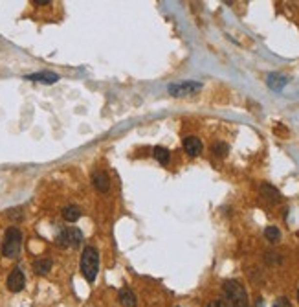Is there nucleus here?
I'll return each mask as SVG.
<instances>
[{"label":"nucleus","mask_w":299,"mask_h":307,"mask_svg":"<svg viewBox=\"0 0 299 307\" xmlns=\"http://www.w3.org/2000/svg\"><path fill=\"white\" fill-rule=\"evenodd\" d=\"M21 248H22V232L17 226H9L4 236V243H2V256L15 260L21 254Z\"/></svg>","instance_id":"2"},{"label":"nucleus","mask_w":299,"mask_h":307,"mask_svg":"<svg viewBox=\"0 0 299 307\" xmlns=\"http://www.w3.org/2000/svg\"><path fill=\"white\" fill-rule=\"evenodd\" d=\"M272 307H292L290 300L286 298V296H279V298L274 302V306Z\"/></svg>","instance_id":"18"},{"label":"nucleus","mask_w":299,"mask_h":307,"mask_svg":"<svg viewBox=\"0 0 299 307\" xmlns=\"http://www.w3.org/2000/svg\"><path fill=\"white\" fill-rule=\"evenodd\" d=\"M33 4H35V6H48L50 2H48V0H41V2H39V0H35Z\"/></svg>","instance_id":"20"},{"label":"nucleus","mask_w":299,"mask_h":307,"mask_svg":"<svg viewBox=\"0 0 299 307\" xmlns=\"http://www.w3.org/2000/svg\"><path fill=\"white\" fill-rule=\"evenodd\" d=\"M264 238L268 239L270 243H279V241H281V230H279L277 226H266Z\"/></svg>","instance_id":"16"},{"label":"nucleus","mask_w":299,"mask_h":307,"mask_svg":"<svg viewBox=\"0 0 299 307\" xmlns=\"http://www.w3.org/2000/svg\"><path fill=\"white\" fill-rule=\"evenodd\" d=\"M211 151L217 154V156H226V154L230 153V146L228 144H222V142H218L215 146L211 147Z\"/></svg>","instance_id":"17"},{"label":"nucleus","mask_w":299,"mask_h":307,"mask_svg":"<svg viewBox=\"0 0 299 307\" xmlns=\"http://www.w3.org/2000/svg\"><path fill=\"white\" fill-rule=\"evenodd\" d=\"M81 208L75 206V204H68V206L63 208V219L68 221V223H75V221H79V217H81Z\"/></svg>","instance_id":"11"},{"label":"nucleus","mask_w":299,"mask_h":307,"mask_svg":"<svg viewBox=\"0 0 299 307\" xmlns=\"http://www.w3.org/2000/svg\"><path fill=\"white\" fill-rule=\"evenodd\" d=\"M92 186L97 192L107 193L110 190V178H108L105 171H96V173H92Z\"/></svg>","instance_id":"8"},{"label":"nucleus","mask_w":299,"mask_h":307,"mask_svg":"<svg viewBox=\"0 0 299 307\" xmlns=\"http://www.w3.org/2000/svg\"><path fill=\"white\" fill-rule=\"evenodd\" d=\"M298 302H299V291H298Z\"/></svg>","instance_id":"21"},{"label":"nucleus","mask_w":299,"mask_h":307,"mask_svg":"<svg viewBox=\"0 0 299 307\" xmlns=\"http://www.w3.org/2000/svg\"><path fill=\"white\" fill-rule=\"evenodd\" d=\"M79 270H81V274L88 284L96 282L97 272H99V252H97L96 246H85L83 248Z\"/></svg>","instance_id":"1"},{"label":"nucleus","mask_w":299,"mask_h":307,"mask_svg":"<svg viewBox=\"0 0 299 307\" xmlns=\"http://www.w3.org/2000/svg\"><path fill=\"white\" fill-rule=\"evenodd\" d=\"M118 302L121 307H136L138 306V296L130 287H121L118 292Z\"/></svg>","instance_id":"7"},{"label":"nucleus","mask_w":299,"mask_h":307,"mask_svg":"<svg viewBox=\"0 0 299 307\" xmlns=\"http://www.w3.org/2000/svg\"><path fill=\"white\" fill-rule=\"evenodd\" d=\"M83 241V232L77 230V228H64V230H61L57 234V238H55V243L57 246L61 248H68V246H79Z\"/></svg>","instance_id":"4"},{"label":"nucleus","mask_w":299,"mask_h":307,"mask_svg":"<svg viewBox=\"0 0 299 307\" xmlns=\"http://www.w3.org/2000/svg\"><path fill=\"white\" fill-rule=\"evenodd\" d=\"M208 307H228V304H226V300L222 298H215L208 304Z\"/></svg>","instance_id":"19"},{"label":"nucleus","mask_w":299,"mask_h":307,"mask_svg":"<svg viewBox=\"0 0 299 307\" xmlns=\"http://www.w3.org/2000/svg\"><path fill=\"white\" fill-rule=\"evenodd\" d=\"M261 193L268 200H272V202H279V200H281V193H279V190H276L274 186H270V184H262Z\"/></svg>","instance_id":"14"},{"label":"nucleus","mask_w":299,"mask_h":307,"mask_svg":"<svg viewBox=\"0 0 299 307\" xmlns=\"http://www.w3.org/2000/svg\"><path fill=\"white\" fill-rule=\"evenodd\" d=\"M266 83H268L270 88H274V90H281L284 85L288 83V79L281 74H270L268 79H266Z\"/></svg>","instance_id":"13"},{"label":"nucleus","mask_w":299,"mask_h":307,"mask_svg":"<svg viewBox=\"0 0 299 307\" xmlns=\"http://www.w3.org/2000/svg\"><path fill=\"white\" fill-rule=\"evenodd\" d=\"M24 285H26V276H24L22 269L15 267V269L9 272L8 280H6V287L11 292H21L24 289Z\"/></svg>","instance_id":"6"},{"label":"nucleus","mask_w":299,"mask_h":307,"mask_svg":"<svg viewBox=\"0 0 299 307\" xmlns=\"http://www.w3.org/2000/svg\"><path fill=\"white\" fill-rule=\"evenodd\" d=\"M202 90V83L196 81H184V83H174L169 85V94L182 98V96H189V94H196Z\"/></svg>","instance_id":"5"},{"label":"nucleus","mask_w":299,"mask_h":307,"mask_svg":"<svg viewBox=\"0 0 299 307\" xmlns=\"http://www.w3.org/2000/svg\"><path fill=\"white\" fill-rule=\"evenodd\" d=\"M224 294L230 300L232 307H250V300H248V292L244 285L237 282V280H228L224 282Z\"/></svg>","instance_id":"3"},{"label":"nucleus","mask_w":299,"mask_h":307,"mask_svg":"<svg viewBox=\"0 0 299 307\" xmlns=\"http://www.w3.org/2000/svg\"><path fill=\"white\" fill-rule=\"evenodd\" d=\"M26 79H30V81H39V83H46V85H53L59 81V76L53 74V72H41V74L26 76Z\"/></svg>","instance_id":"10"},{"label":"nucleus","mask_w":299,"mask_h":307,"mask_svg":"<svg viewBox=\"0 0 299 307\" xmlns=\"http://www.w3.org/2000/svg\"><path fill=\"white\" fill-rule=\"evenodd\" d=\"M152 154H154V158H156L160 164H164V166H167L169 164V160H171V153H169V149H165V147L158 146L152 149Z\"/></svg>","instance_id":"15"},{"label":"nucleus","mask_w":299,"mask_h":307,"mask_svg":"<svg viewBox=\"0 0 299 307\" xmlns=\"http://www.w3.org/2000/svg\"><path fill=\"white\" fill-rule=\"evenodd\" d=\"M33 270H35V274H39V276H44V274H48V272L52 270V260L44 258V260L33 261Z\"/></svg>","instance_id":"12"},{"label":"nucleus","mask_w":299,"mask_h":307,"mask_svg":"<svg viewBox=\"0 0 299 307\" xmlns=\"http://www.w3.org/2000/svg\"><path fill=\"white\" fill-rule=\"evenodd\" d=\"M184 149L189 156H198L202 153V142L196 136H186L184 138Z\"/></svg>","instance_id":"9"}]
</instances>
